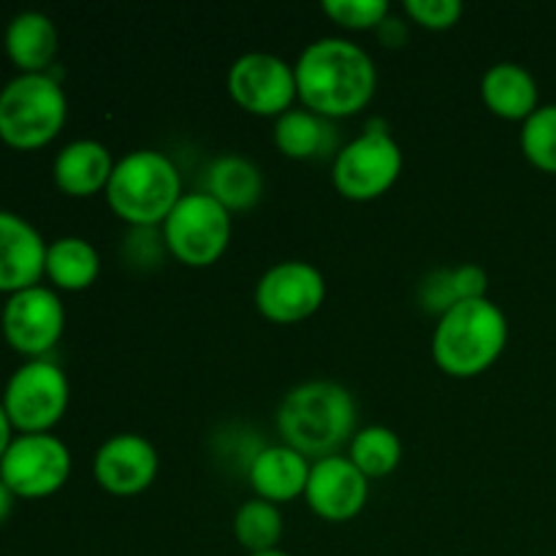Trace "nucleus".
<instances>
[{"label": "nucleus", "instance_id": "obj_1", "mask_svg": "<svg viewBox=\"0 0 556 556\" xmlns=\"http://www.w3.org/2000/svg\"><path fill=\"white\" fill-rule=\"evenodd\" d=\"M293 71L304 109L329 119L362 112L378 87L372 58L348 38H318L307 43Z\"/></svg>", "mask_w": 556, "mask_h": 556}, {"label": "nucleus", "instance_id": "obj_2", "mask_svg": "<svg viewBox=\"0 0 556 556\" xmlns=\"http://www.w3.org/2000/svg\"><path fill=\"white\" fill-rule=\"evenodd\" d=\"M277 429L282 443L315 462L337 456L356 434V402L334 380H307L293 386L277 405Z\"/></svg>", "mask_w": 556, "mask_h": 556}, {"label": "nucleus", "instance_id": "obj_3", "mask_svg": "<svg viewBox=\"0 0 556 556\" xmlns=\"http://www.w3.org/2000/svg\"><path fill=\"white\" fill-rule=\"evenodd\" d=\"M508 320L489 299L459 302L440 315L432 334V356L445 375L476 378L505 351Z\"/></svg>", "mask_w": 556, "mask_h": 556}, {"label": "nucleus", "instance_id": "obj_4", "mask_svg": "<svg viewBox=\"0 0 556 556\" xmlns=\"http://www.w3.org/2000/svg\"><path fill=\"white\" fill-rule=\"evenodd\" d=\"M182 195L177 166L157 150L128 152L123 161L114 163L106 185L112 212L134 228L163 226Z\"/></svg>", "mask_w": 556, "mask_h": 556}, {"label": "nucleus", "instance_id": "obj_5", "mask_svg": "<svg viewBox=\"0 0 556 556\" xmlns=\"http://www.w3.org/2000/svg\"><path fill=\"white\" fill-rule=\"evenodd\" d=\"M68 103L49 74H20L0 90V139L16 150H36L65 125Z\"/></svg>", "mask_w": 556, "mask_h": 556}, {"label": "nucleus", "instance_id": "obj_6", "mask_svg": "<svg viewBox=\"0 0 556 556\" xmlns=\"http://www.w3.org/2000/svg\"><path fill=\"white\" fill-rule=\"evenodd\" d=\"M163 242L185 266H212L231 242V212L206 190L185 193L163 223Z\"/></svg>", "mask_w": 556, "mask_h": 556}, {"label": "nucleus", "instance_id": "obj_7", "mask_svg": "<svg viewBox=\"0 0 556 556\" xmlns=\"http://www.w3.org/2000/svg\"><path fill=\"white\" fill-rule=\"evenodd\" d=\"M68 396L71 389L63 369L47 358H30L11 375L0 402L11 427L22 434H41L63 418Z\"/></svg>", "mask_w": 556, "mask_h": 556}, {"label": "nucleus", "instance_id": "obj_8", "mask_svg": "<svg viewBox=\"0 0 556 556\" xmlns=\"http://www.w3.org/2000/svg\"><path fill=\"white\" fill-rule=\"evenodd\" d=\"M402 174V150L389 128L369 125L362 136L340 147L331 166L334 188L351 201H372L383 195Z\"/></svg>", "mask_w": 556, "mask_h": 556}, {"label": "nucleus", "instance_id": "obj_9", "mask_svg": "<svg viewBox=\"0 0 556 556\" xmlns=\"http://www.w3.org/2000/svg\"><path fill=\"white\" fill-rule=\"evenodd\" d=\"M71 476V451L54 434H20L0 459V478L14 497H49Z\"/></svg>", "mask_w": 556, "mask_h": 556}, {"label": "nucleus", "instance_id": "obj_10", "mask_svg": "<svg viewBox=\"0 0 556 556\" xmlns=\"http://www.w3.org/2000/svg\"><path fill=\"white\" fill-rule=\"evenodd\" d=\"M226 85L244 112L261 117H280L299 98L296 71L271 52H248L233 60Z\"/></svg>", "mask_w": 556, "mask_h": 556}, {"label": "nucleus", "instance_id": "obj_11", "mask_svg": "<svg viewBox=\"0 0 556 556\" xmlns=\"http://www.w3.org/2000/svg\"><path fill=\"white\" fill-rule=\"evenodd\" d=\"M326 299V277L307 261H280L261 275L255 307L275 324H296L318 313Z\"/></svg>", "mask_w": 556, "mask_h": 556}, {"label": "nucleus", "instance_id": "obj_12", "mask_svg": "<svg viewBox=\"0 0 556 556\" xmlns=\"http://www.w3.org/2000/svg\"><path fill=\"white\" fill-rule=\"evenodd\" d=\"M65 309L52 288L33 286L11 293L3 307V334L11 348L41 358L63 337Z\"/></svg>", "mask_w": 556, "mask_h": 556}, {"label": "nucleus", "instance_id": "obj_13", "mask_svg": "<svg viewBox=\"0 0 556 556\" xmlns=\"http://www.w3.org/2000/svg\"><path fill=\"white\" fill-rule=\"evenodd\" d=\"M98 486L117 497H130L152 486L157 476V451L147 438L123 432L109 438L92 459Z\"/></svg>", "mask_w": 556, "mask_h": 556}, {"label": "nucleus", "instance_id": "obj_14", "mask_svg": "<svg viewBox=\"0 0 556 556\" xmlns=\"http://www.w3.org/2000/svg\"><path fill=\"white\" fill-rule=\"evenodd\" d=\"M304 497L320 519L348 521L367 505L369 478L348 456H326L309 470Z\"/></svg>", "mask_w": 556, "mask_h": 556}, {"label": "nucleus", "instance_id": "obj_15", "mask_svg": "<svg viewBox=\"0 0 556 556\" xmlns=\"http://www.w3.org/2000/svg\"><path fill=\"white\" fill-rule=\"evenodd\" d=\"M47 248L36 226L0 210V291L16 293L38 286L47 271Z\"/></svg>", "mask_w": 556, "mask_h": 556}, {"label": "nucleus", "instance_id": "obj_16", "mask_svg": "<svg viewBox=\"0 0 556 556\" xmlns=\"http://www.w3.org/2000/svg\"><path fill=\"white\" fill-rule=\"evenodd\" d=\"M313 465L307 456L291 445H266L253 456L248 467V481L261 500L269 503H291L304 494Z\"/></svg>", "mask_w": 556, "mask_h": 556}, {"label": "nucleus", "instance_id": "obj_17", "mask_svg": "<svg viewBox=\"0 0 556 556\" xmlns=\"http://www.w3.org/2000/svg\"><path fill=\"white\" fill-rule=\"evenodd\" d=\"M277 150L293 161H318L340 152L334 119L320 117L309 109H288L275 123Z\"/></svg>", "mask_w": 556, "mask_h": 556}, {"label": "nucleus", "instance_id": "obj_18", "mask_svg": "<svg viewBox=\"0 0 556 556\" xmlns=\"http://www.w3.org/2000/svg\"><path fill=\"white\" fill-rule=\"evenodd\" d=\"M114 161L109 147L96 139H76L54 157V182L68 195H92L112 179Z\"/></svg>", "mask_w": 556, "mask_h": 556}, {"label": "nucleus", "instance_id": "obj_19", "mask_svg": "<svg viewBox=\"0 0 556 556\" xmlns=\"http://www.w3.org/2000/svg\"><path fill=\"white\" fill-rule=\"evenodd\" d=\"M481 96L489 112L503 119H521L525 123L538 109V81L525 65L503 60L483 74Z\"/></svg>", "mask_w": 556, "mask_h": 556}, {"label": "nucleus", "instance_id": "obj_20", "mask_svg": "<svg viewBox=\"0 0 556 556\" xmlns=\"http://www.w3.org/2000/svg\"><path fill=\"white\" fill-rule=\"evenodd\" d=\"M206 193L228 212L253 210L264 195V174L250 157L228 152L206 168Z\"/></svg>", "mask_w": 556, "mask_h": 556}, {"label": "nucleus", "instance_id": "obj_21", "mask_svg": "<svg viewBox=\"0 0 556 556\" xmlns=\"http://www.w3.org/2000/svg\"><path fill=\"white\" fill-rule=\"evenodd\" d=\"M5 52L22 74H43L58 54V27L41 11H22L5 27Z\"/></svg>", "mask_w": 556, "mask_h": 556}, {"label": "nucleus", "instance_id": "obj_22", "mask_svg": "<svg viewBox=\"0 0 556 556\" xmlns=\"http://www.w3.org/2000/svg\"><path fill=\"white\" fill-rule=\"evenodd\" d=\"M101 271L98 250L81 237L54 239L47 248V271L43 275L63 291H85Z\"/></svg>", "mask_w": 556, "mask_h": 556}, {"label": "nucleus", "instance_id": "obj_23", "mask_svg": "<svg viewBox=\"0 0 556 556\" xmlns=\"http://www.w3.org/2000/svg\"><path fill=\"white\" fill-rule=\"evenodd\" d=\"M348 459L367 478H383L400 465L402 440L396 438L394 429L372 424L353 434V440L348 443Z\"/></svg>", "mask_w": 556, "mask_h": 556}, {"label": "nucleus", "instance_id": "obj_24", "mask_svg": "<svg viewBox=\"0 0 556 556\" xmlns=\"http://www.w3.org/2000/svg\"><path fill=\"white\" fill-rule=\"evenodd\" d=\"M233 535L248 554L275 552L282 538V514L269 500H248L233 516Z\"/></svg>", "mask_w": 556, "mask_h": 556}, {"label": "nucleus", "instance_id": "obj_25", "mask_svg": "<svg viewBox=\"0 0 556 556\" xmlns=\"http://www.w3.org/2000/svg\"><path fill=\"white\" fill-rule=\"evenodd\" d=\"M521 152L541 172L556 174V103L538 106L521 125Z\"/></svg>", "mask_w": 556, "mask_h": 556}, {"label": "nucleus", "instance_id": "obj_26", "mask_svg": "<svg viewBox=\"0 0 556 556\" xmlns=\"http://www.w3.org/2000/svg\"><path fill=\"white\" fill-rule=\"evenodd\" d=\"M324 11L348 30H378L380 22L389 16L386 0H324Z\"/></svg>", "mask_w": 556, "mask_h": 556}, {"label": "nucleus", "instance_id": "obj_27", "mask_svg": "<svg viewBox=\"0 0 556 556\" xmlns=\"http://www.w3.org/2000/svg\"><path fill=\"white\" fill-rule=\"evenodd\" d=\"M405 11L427 30H448L465 14L462 0H405Z\"/></svg>", "mask_w": 556, "mask_h": 556}, {"label": "nucleus", "instance_id": "obj_28", "mask_svg": "<svg viewBox=\"0 0 556 556\" xmlns=\"http://www.w3.org/2000/svg\"><path fill=\"white\" fill-rule=\"evenodd\" d=\"M418 302L427 313H448L456 302L454 282H451V269H438L432 275H427L421 280V288H418Z\"/></svg>", "mask_w": 556, "mask_h": 556}, {"label": "nucleus", "instance_id": "obj_29", "mask_svg": "<svg viewBox=\"0 0 556 556\" xmlns=\"http://www.w3.org/2000/svg\"><path fill=\"white\" fill-rule=\"evenodd\" d=\"M456 302H470V299H486L489 277L478 264H462L451 269Z\"/></svg>", "mask_w": 556, "mask_h": 556}, {"label": "nucleus", "instance_id": "obj_30", "mask_svg": "<svg viewBox=\"0 0 556 556\" xmlns=\"http://www.w3.org/2000/svg\"><path fill=\"white\" fill-rule=\"evenodd\" d=\"M378 36L383 38L386 47H400L402 41H405L407 30H405V22H400L396 16H386L383 22L378 25Z\"/></svg>", "mask_w": 556, "mask_h": 556}, {"label": "nucleus", "instance_id": "obj_31", "mask_svg": "<svg viewBox=\"0 0 556 556\" xmlns=\"http://www.w3.org/2000/svg\"><path fill=\"white\" fill-rule=\"evenodd\" d=\"M11 421H9V416H5V407H3V402H0V459H3V454H5V448H9L11 445Z\"/></svg>", "mask_w": 556, "mask_h": 556}, {"label": "nucleus", "instance_id": "obj_32", "mask_svg": "<svg viewBox=\"0 0 556 556\" xmlns=\"http://www.w3.org/2000/svg\"><path fill=\"white\" fill-rule=\"evenodd\" d=\"M11 508H14V492H11V489L3 483V478H0V525L9 519Z\"/></svg>", "mask_w": 556, "mask_h": 556}, {"label": "nucleus", "instance_id": "obj_33", "mask_svg": "<svg viewBox=\"0 0 556 556\" xmlns=\"http://www.w3.org/2000/svg\"><path fill=\"white\" fill-rule=\"evenodd\" d=\"M248 556H291L286 552H280V548H275V552H261V554H248Z\"/></svg>", "mask_w": 556, "mask_h": 556}]
</instances>
